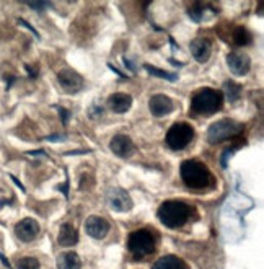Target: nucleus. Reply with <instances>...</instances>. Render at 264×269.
Wrapping results in <instances>:
<instances>
[{
  "label": "nucleus",
  "instance_id": "nucleus-1",
  "mask_svg": "<svg viewBox=\"0 0 264 269\" xmlns=\"http://www.w3.org/2000/svg\"><path fill=\"white\" fill-rule=\"evenodd\" d=\"M157 215L163 225H167L170 228H178L183 227L188 222L191 215V207L181 201H165L158 207Z\"/></svg>",
  "mask_w": 264,
  "mask_h": 269
},
{
  "label": "nucleus",
  "instance_id": "nucleus-2",
  "mask_svg": "<svg viewBox=\"0 0 264 269\" xmlns=\"http://www.w3.org/2000/svg\"><path fill=\"white\" fill-rule=\"evenodd\" d=\"M180 173H181L183 181L186 183V186L196 188V189L207 186L210 183V180H212L209 168L204 165V163L197 162V160L183 162L181 168H180Z\"/></svg>",
  "mask_w": 264,
  "mask_h": 269
},
{
  "label": "nucleus",
  "instance_id": "nucleus-3",
  "mask_svg": "<svg viewBox=\"0 0 264 269\" xmlns=\"http://www.w3.org/2000/svg\"><path fill=\"white\" fill-rule=\"evenodd\" d=\"M191 108L199 114H214L222 108V93L214 88H201L193 95Z\"/></svg>",
  "mask_w": 264,
  "mask_h": 269
},
{
  "label": "nucleus",
  "instance_id": "nucleus-4",
  "mask_svg": "<svg viewBox=\"0 0 264 269\" xmlns=\"http://www.w3.org/2000/svg\"><path fill=\"white\" fill-rule=\"evenodd\" d=\"M127 248L134 258H145L155 251L154 235L149 230H136L130 233Z\"/></svg>",
  "mask_w": 264,
  "mask_h": 269
},
{
  "label": "nucleus",
  "instance_id": "nucleus-5",
  "mask_svg": "<svg viewBox=\"0 0 264 269\" xmlns=\"http://www.w3.org/2000/svg\"><path fill=\"white\" fill-rule=\"evenodd\" d=\"M194 137V129L186 122L173 124L167 132V146L171 150H183L186 149Z\"/></svg>",
  "mask_w": 264,
  "mask_h": 269
},
{
  "label": "nucleus",
  "instance_id": "nucleus-6",
  "mask_svg": "<svg viewBox=\"0 0 264 269\" xmlns=\"http://www.w3.org/2000/svg\"><path fill=\"white\" fill-rule=\"evenodd\" d=\"M243 130L241 124L235 122L232 119H220L214 122L207 130V141L210 144H219L222 141L232 139V137L238 136Z\"/></svg>",
  "mask_w": 264,
  "mask_h": 269
},
{
  "label": "nucleus",
  "instance_id": "nucleus-7",
  "mask_svg": "<svg viewBox=\"0 0 264 269\" xmlns=\"http://www.w3.org/2000/svg\"><path fill=\"white\" fill-rule=\"evenodd\" d=\"M109 207L116 212H127L132 209V199L127 191L122 188H109L106 193Z\"/></svg>",
  "mask_w": 264,
  "mask_h": 269
},
{
  "label": "nucleus",
  "instance_id": "nucleus-8",
  "mask_svg": "<svg viewBox=\"0 0 264 269\" xmlns=\"http://www.w3.org/2000/svg\"><path fill=\"white\" fill-rule=\"evenodd\" d=\"M57 80L67 93H77L83 88V78L78 72L72 69H62L57 74Z\"/></svg>",
  "mask_w": 264,
  "mask_h": 269
},
{
  "label": "nucleus",
  "instance_id": "nucleus-9",
  "mask_svg": "<svg viewBox=\"0 0 264 269\" xmlns=\"http://www.w3.org/2000/svg\"><path fill=\"white\" fill-rule=\"evenodd\" d=\"M227 64L230 72L235 75H246L251 67V61L245 52H230L227 56Z\"/></svg>",
  "mask_w": 264,
  "mask_h": 269
},
{
  "label": "nucleus",
  "instance_id": "nucleus-10",
  "mask_svg": "<svg viewBox=\"0 0 264 269\" xmlns=\"http://www.w3.org/2000/svg\"><path fill=\"white\" fill-rule=\"evenodd\" d=\"M85 230L91 238L101 240L109 232V222L103 217H98V215H90L87 222H85Z\"/></svg>",
  "mask_w": 264,
  "mask_h": 269
},
{
  "label": "nucleus",
  "instance_id": "nucleus-11",
  "mask_svg": "<svg viewBox=\"0 0 264 269\" xmlns=\"http://www.w3.org/2000/svg\"><path fill=\"white\" fill-rule=\"evenodd\" d=\"M38 233H39V224L35 219H23L15 225V235L22 241H26V243L35 240L38 237Z\"/></svg>",
  "mask_w": 264,
  "mask_h": 269
},
{
  "label": "nucleus",
  "instance_id": "nucleus-12",
  "mask_svg": "<svg viewBox=\"0 0 264 269\" xmlns=\"http://www.w3.org/2000/svg\"><path fill=\"white\" fill-rule=\"evenodd\" d=\"M109 149L113 150V154H116L117 157L127 159V157H130L132 152H134V142H132V139L129 136L117 134L111 139Z\"/></svg>",
  "mask_w": 264,
  "mask_h": 269
},
{
  "label": "nucleus",
  "instance_id": "nucleus-13",
  "mask_svg": "<svg viewBox=\"0 0 264 269\" xmlns=\"http://www.w3.org/2000/svg\"><path fill=\"white\" fill-rule=\"evenodd\" d=\"M149 108L152 111V114L160 117V116H165V114H170L175 106H173V101H171L168 96L154 95L149 101Z\"/></svg>",
  "mask_w": 264,
  "mask_h": 269
},
{
  "label": "nucleus",
  "instance_id": "nucleus-14",
  "mask_svg": "<svg viewBox=\"0 0 264 269\" xmlns=\"http://www.w3.org/2000/svg\"><path fill=\"white\" fill-rule=\"evenodd\" d=\"M191 54L196 59L197 62H207L210 57V51H212V46L210 41L206 38H196L191 43Z\"/></svg>",
  "mask_w": 264,
  "mask_h": 269
},
{
  "label": "nucleus",
  "instance_id": "nucleus-15",
  "mask_svg": "<svg viewBox=\"0 0 264 269\" xmlns=\"http://www.w3.org/2000/svg\"><path fill=\"white\" fill-rule=\"evenodd\" d=\"M108 106L113 113L122 114L130 109L132 106V96L126 93H114L108 98Z\"/></svg>",
  "mask_w": 264,
  "mask_h": 269
},
{
  "label": "nucleus",
  "instance_id": "nucleus-16",
  "mask_svg": "<svg viewBox=\"0 0 264 269\" xmlns=\"http://www.w3.org/2000/svg\"><path fill=\"white\" fill-rule=\"evenodd\" d=\"M57 241L61 243L62 246H74L77 241H78V232L77 228L72 225V224H64L59 230V237Z\"/></svg>",
  "mask_w": 264,
  "mask_h": 269
},
{
  "label": "nucleus",
  "instance_id": "nucleus-17",
  "mask_svg": "<svg viewBox=\"0 0 264 269\" xmlns=\"http://www.w3.org/2000/svg\"><path fill=\"white\" fill-rule=\"evenodd\" d=\"M152 269H188V264L181 258L175 256V254H168V256H163L155 261Z\"/></svg>",
  "mask_w": 264,
  "mask_h": 269
},
{
  "label": "nucleus",
  "instance_id": "nucleus-18",
  "mask_svg": "<svg viewBox=\"0 0 264 269\" xmlns=\"http://www.w3.org/2000/svg\"><path fill=\"white\" fill-rule=\"evenodd\" d=\"M80 256L74 251H65L57 258V269H80Z\"/></svg>",
  "mask_w": 264,
  "mask_h": 269
},
{
  "label": "nucleus",
  "instance_id": "nucleus-19",
  "mask_svg": "<svg viewBox=\"0 0 264 269\" xmlns=\"http://www.w3.org/2000/svg\"><path fill=\"white\" fill-rule=\"evenodd\" d=\"M223 91H225V96H227V100H228L230 103L238 101L240 96H241V87H240L238 83L232 82V80L223 85Z\"/></svg>",
  "mask_w": 264,
  "mask_h": 269
},
{
  "label": "nucleus",
  "instance_id": "nucleus-20",
  "mask_svg": "<svg viewBox=\"0 0 264 269\" xmlns=\"http://www.w3.org/2000/svg\"><path fill=\"white\" fill-rule=\"evenodd\" d=\"M144 67H145V70L149 72V74L155 75V77H160V78H163V80H168V82H175L176 80V74H170V72L160 70V69L154 67V65H150V64H145Z\"/></svg>",
  "mask_w": 264,
  "mask_h": 269
},
{
  "label": "nucleus",
  "instance_id": "nucleus-21",
  "mask_svg": "<svg viewBox=\"0 0 264 269\" xmlns=\"http://www.w3.org/2000/svg\"><path fill=\"white\" fill-rule=\"evenodd\" d=\"M39 261L36 258H31V256H25L22 259L17 261V266L15 269H39Z\"/></svg>",
  "mask_w": 264,
  "mask_h": 269
},
{
  "label": "nucleus",
  "instance_id": "nucleus-22",
  "mask_svg": "<svg viewBox=\"0 0 264 269\" xmlns=\"http://www.w3.org/2000/svg\"><path fill=\"white\" fill-rule=\"evenodd\" d=\"M233 39H235V43H236V44L245 46V44L249 43V39H251V36H249V33H248L245 28H236L235 35H233Z\"/></svg>",
  "mask_w": 264,
  "mask_h": 269
},
{
  "label": "nucleus",
  "instance_id": "nucleus-23",
  "mask_svg": "<svg viewBox=\"0 0 264 269\" xmlns=\"http://www.w3.org/2000/svg\"><path fill=\"white\" fill-rule=\"evenodd\" d=\"M57 108V111H59V114H61V117H62V124L64 126H67V122H69V117H70V113L65 108H62V106H56Z\"/></svg>",
  "mask_w": 264,
  "mask_h": 269
},
{
  "label": "nucleus",
  "instance_id": "nucleus-24",
  "mask_svg": "<svg viewBox=\"0 0 264 269\" xmlns=\"http://www.w3.org/2000/svg\"><path fill=\"white\" fill-rule=\"evenodd\" d=\"M65 139H67V136L65 134H54V136L46 137V141H65Z\"/></svg>",
  "mask_w": 264,
  "mask_h": 269
},
{
  "label": "nucleus",
  "instance_id": "nucleus-25",
  "mask_svg": "<svg viewBox=\"0 0 264 269\" xmlns=\"http://www.w3.org/2000/svg\"><path fill=\"white\" fill-rule=\"evenodd\" d=\"M232 154H233V150H225V152H223V155H222V167L223 168L227 167V160H228V157H232Z\"/></svg>",
  "mask_w": 264,
  "mask_h": 269
},
{
  "label": "nucleus",
  "instance_id": "nucleus-26",
  "mask_svg": "<svg viewBox=\"0 0 264 269\" xmlns=\"http://www.w3.org/2000/svg\"><path fill=\"white\" fill-rule=\"evenodd\" d=\"M18 22H20V23H22L23 26H26V28H28V30H30L31 33H35V36H36V38H39V33H38V31H36L35 28H33V26H31L30 23H26V22H25V20H22V18H20V20H18Z\"/></svg>",
  "mask_w": 264,
  "mask_h": 269
},
{
  "label": "nucleus",
  "instance_id": "nucleus-27",
  "mask_svg": "<svg viewBox=\"0 0 264 269\" xmlns=\"http://www.w3.org/2000/svg\"><path fill=\"white\" fill-rule=\"evenodd\" d=\"M30 7H31V9L41 10V9H48V7H51V4H46V2H43V4H30Z\"/></svg>",
  "mask_w": 264,
  "mask_h": 269
},
{
  "label": "nucleus",
  "instance_id": "nucleus-28",
  "mask_svg": "<svg viewBox=\"0 0 264 269\" xmlns=\"http://www.w3.org/2000/svg\"><path fill=\"white\" fill-rule=\"evenodd\" d=\"M10 178H12V181H13V183H15V185H17V186H18L20 189H22V191H26V189H25V186H23V185H22V183H20V181H18V180L15 178V176H13V175H10Z\"/></svg>",
  "mask_w": 264,
  "mask_h": 269
},
{
  "label": "nucleus",
  "instance_id": "nucleus-29",
  "mask_svg": "<svg viewBox=\"0 0 264 269\" xmlns=\"http://www.w3.org/2000/svg\"><path fill=\"white\" fill-rule=\"evenodd\" d=\"M0 259H2V263H4V264H5L7 267H12V266H10V263H9V261H7V258L4 256V254H2V253H0Z\"/></svg>",
  "mask_w": 264,
  "mask_h": 269
}]
</instances>
